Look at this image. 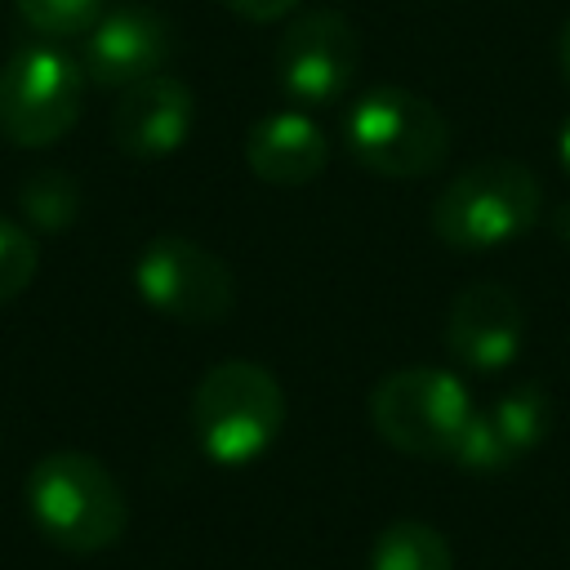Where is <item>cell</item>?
Wrapping results in <instances>:
<instances>
[{
  "label": "cell",
  "mask_w": 570,
  "mask_h": 570,
  "mask_svg": "<svg viewBox=\"0 0 570 570\" xmlns=\"http://www.w3.org/2000/svg\"><path fill=\"white\" fill-rule=\"evenodd\" d=\"M539 214L543 187L521 160H476L441 187L432 205V232L459 254H485L525 236Z\"/></svg>",
  "instance_id": "2"
},
{
  "label": "cell",
  "mask_w": 570,
  "mask_h": 570,
  "mask_svg": "<svg viewBox=\"0 0 570 570\" xmlns=\"http://www.w3.org/2000/svg\"><path fill=\"white\" fill-rule=\"evenodd\" d=\"M27 512L36 530L76 557L111 548L129 525L120 481L85 450H53L27 472Z\"/></svg>",
  "instance_id": "1"
},
{
  "label": "cell",
  "mask_w": 570,
  "mask_h": 570,
  "mask_svg": "<svg viewBox=\"0 0 570 570\" xmlns=\"http://www.w3.org/2000/svg\"><path fill=\"white\" fill-rule=\"evenodd\" d=\"M36 267H40V249H36L31 232L0 218V303L18 298L36 281Z\"/></svg>",
  "instance_id": "17"
},
{
  "label": "cell",
  "mask_w": 570,
  "mask_h": 570,
  "mask_svg": "<svg viewBox=\"0 0 570 570\" xmlns=\"http://www.w3.org/2000/svg\"><path fill=\"white\" fill-rule=\"evenodd\" d=\"M557 156H561V165H566V174H570V116L561 120V134H557Z\"/></svg>",
  "instance_id": "20"
},
{
  "label": "cell",
  "mask_w": 570,
  "mask_h": 570,
  "mask_svg": "<svg viewBox=\"0 0 570 570\" xmlns=\"http://www.w3.org/2000/svg\"><path fill=\"white\" fill-rule=\"evenodd\" d=\"M85 102V67L53 49L27 45L0 67V134L13 147H49L76 120Z\"/></svg>",
  "instance_id": "6"
},
{
  "label": "cell",
  "mask_w": 570,
  "mask_h": 570,
  "mask_svg": "<svg viewBox=\"0 0 570 570\" xmlns=\"http://www.w3.org/2000/svg\"><path fill=\"white\" fill-rule=\"evenodd\" d=\"M134 285L142 303L178 325H218L236 307V276L232 267L187 240V236H156L142 245L134 263Z\"/></svg>",
  "instance_id": "7"
},
{
  "label": "cell",
  "mask_w": 570,
  "mask_h": 570,
  "mask_svg": "<svg viewBox=\"0 0 570 570\" xmlns=\"http://www.w3.org/2000/svg\"><path fill=\"white\" fill-rule=\"evenodd\" d=\"M169 53H174V27L147 4H120L89 27L80 67L85 80L98 89H129L147 76H160Z\"/></svg>",
  "instance_id": "9"
},
{
  "label": "cell",
  "mask_w": 570,
  "mask_h": 570,
  "mask_svg": "<svg viewBox=\"0 0 570 570\" xmlns=\"http://www.w3.org/2000/svg\"><path fill=\"white\" fill-rule=\"evenodd\" d=\"M370 570H454V552L436 525L401 517L379 530L370 548Z\"/></svg>",
  "instance_id": "14"
},
{
  "label": "cell",
  "mask_w": 570,
  "mask_h": 570,
  "mask_svg": "<svg viewBox=\"0 0 570 570\" xmlns=\"http://www.w3.org/2000/svg\"><path fill=\"white\" fill-rule=\"evenodd\" d=\"M343 142L352 160L379 178H428L450 156V125L414 89L379 85L361 94L343 116Z\"/></svg>",
  "instance_id": "3"
},
{
  "label": "cell",
  "mask_w": 570,
  "mask_h": 570,
  "mask_svg": "<svg viewBox=\"0 0 570 570\" xmlns=\"http://www.w3.org/2000/svg\"><path fill=\"white\" fill-rule=\"evenodd\" d=\"M191 120H196L191 89L178 76L160 71V76H147V80L120 89V102L111 111V142L125 156L156 160L187 142Z\"/></svg>",
  "instance_id": "12"
},
{
  "label": "cell",
  "mask_w": 570,
  "mask_h": 570,
  "mask_svg": "<svg viewBox=\"0 0 570 570\" xmlns=\"http://www.w3.org/2000/svg\"><path fill=\"white\" fill-rule=\"evenodd\" d=\"M472 414L476 410L463 379L436 365L396 370L370 392L374 432L410 459H454Z\"/></svg>",
  "instance_id": "5"
},
{
  "label": "cell",
  "mask_w": 570,
  "mask_h": 570,
  "mask_svg": "<svg viewBox=\"0 0 570 570\" xmlns=\"http://www.w3.org/2000/svg\"><path fill=\"white\" fill-rule=\"evenodd\" d=\"M361 71V36L334 9H312L276 40V80L298 107L338 102Z\"/></svg>",
  "instance_id": "8"
},
{
  "label": "cell",
  "mask_w": 570,
  "mask_h": 570,
  "mask_svg": "<svg viewBox=\"0 0 570 570\" xmlns=\"http://www.w3.org/2000/svg\"><path fill=\"white\" fill-rule=\"evenodd\" d=\"M294 4H298V0H223V9H232V13L245 18V22H276V18H285Z\"/></svg>",
  "instance_id": "18"
},
{
  "label": "cell",
  "mask_w": 570,
  "mask_h": 570,
  "mask_svg": "<svg viewBox=\"0 0 570 570\" xmlns=\"http://www.w3.org/2000/svg\"><path fill=\"white\" fill-rule=\"evenodd\" d=\"M245 160L272 187H303L325 169L330 142H325V129L312 116L272 111L245 134Z\"/></svg>",
  "instance_id": "13"
},
{
  "label": "cell",
  "mask_w": 570,
  "mask_h": 570,
  "mask_svg": "<svg viewBox=\"0 0 570 570\" xmlns=\"http://www.w3.org/2000/svg\"><path fill=\"white\" fill-rule=\"evenodd\" d=\"M18 209L40 232H67L80 214V183L67 169H40L18 187Z\"/></svg>",
  "instance_id": "15"
},
{
  "label": "cell",
  "mask_w": 570,
  "mask_h": 570,
  "mask_svg": "<svg viewBox=\"0 0 570 570\" xmlns=\"http://www.w3.org/2000/svg\"><path fill=\"white\" fill-rule=\"evenodd\" d=\"M525 338V312L517 294L499 281H476L454 294L450 316H445V347L459 365L494 374L512 365Z\"/></svg>",
  "instance_id": "10"
},
{
  "label": "cell",
  "mask_w": 570,
  "mask_h": 570,
  "mask_svg": "<svg viewBox=\"0 0 570 570\" xmlns=\"http://www.w3.org/2000/svg\"><path fill=\"white\" fill-rule=\"evenodd\" d=\"M561 76H566V85H570V22H566V31H561Z\"/></svg>",
  "instance_id": "21"
},
{
  "label": "cell",
  "mask_w": 570,
  "mask_h": 570,
  "mask_svg": "<svg viewBox=\"0 0 570 570\" xmlns=\"http://www.w3.org/2000/svg\"><path fill=\"white\" fill-rule=\"evenodd\" d=\"M548 423H552L548 396L539 387H512L472 414L454 450V463L468 472H508L548 436Z\"/></svg>",
  "instance_id": "11"
},
{
  "label": "cell",
  "mask_w": 570,
  "mask_h": 570,
  "mask_svg": "<svg viewBox=\"0 0 570 570\" xmlns=\"http://www.w3.org/2000/svg\"><path fill=\"white\" fill-rule=\"evenodd\" d=\"M285 428V392L276 374L258 361H223L191 392V432L200 450L240 468L254 463Z\"/></svg>",
  "instance_id": "4"
},
{
  "label": "cell",
  "mask_w": 570,
  "mask_h": 570,
  "mask_svg": "<svg viewBox=\"0 0 570 570\" xmlns=\"http://www.w3.org/2000/svg\"><path fill=\"white\" fill-rule=\"evenodd\" d=\"M22 22L36 36L67 40V36H89V27L102 18V0H13Z\"/></svg>",
  "instance_id": "16"
},
{
  "label": "cell",
  "mask_w": 570,
  "mask_h": 570,
  "mask_svg": "<svg viewBox=\"0 0 570 570\" xmlns=\"http://www.w3.org/2000/svg\"><path fill=\"white\" fill-rule=\"evenodd\" d=\"M552 232H557V240L570 249V205H561V209L552 214Z\"/></svg>",
  "instance_id": "19"
}]
</instances>
